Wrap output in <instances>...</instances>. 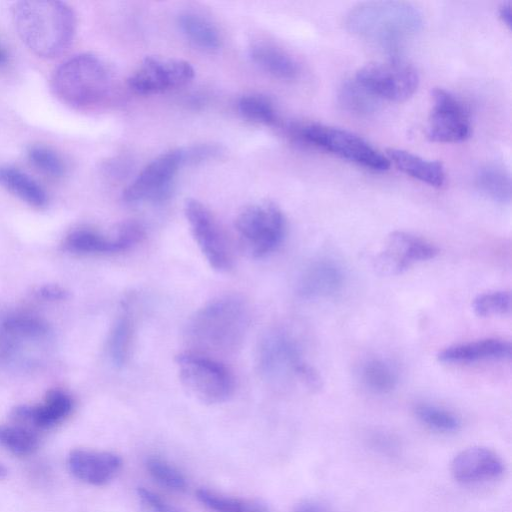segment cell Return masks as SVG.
I'll list each match as a JSON object with an SVG mask.
<instances>
[{"label": "cell", "mask_w": 512, "mask_h": 512, "mask_svg": "<svg viewBox=\"0 0 512 512\" xmlns=\"http://www.w3.org/2000/svg\"><path fill=\"white\" fill-rule=\"evenodd\" d=\"M340 105L348 112L368 115L376 110L377 99L354 80L346 81L339 90Z\"/></svg>", "instance_id": "f546056e"}, {"label": "cell", "mask_w": 512, "mask_h": 512, "mask_svg": "<svg viewBox=\"0 0 512 512\" xmlns=\"http://www.w3.org/2000/svg\"><path fill=\"white\" fill-rule=\"evenodd\" d=\"M475 185L483 195L495 202L507 203L511 199V177L500 165L481 167L475 175Z\"/></svg>", "instance_id": "4316f807"}, {"label": "cell", "mask_w": 512, "mask_h": 512, "mask_svg": "<svg viewBox=\"0 0 512 512\" xmlns=\"http://www.w3.org/2000/svg\"><path fill=\"white\" fill-rule=\"evenodd\" d=\"M345 25L358 38L395 53L421 30L423 16L407 2L369 1L353 7Z\"/></svg>", "instance_id": "3957f363"}, {"label": "cell", "mask_w": 512, "mask_h": 512, "mask_svg": "<svg viewBox=\"0 0 512 512\" xmlns=\"http://www.w3.org/2000/svg\"><path fill=\"white\" fill-rule=\"evenodd\" d=\"M249 56L259 68L279 79H294L300 71L296 60L274 44L255 43L249 48Z\"/></svg>", "instance_id": "7402d4cb"}, {"label": "cell", "mask_w": 512, "mask_h": 512, "mask_svg": "<svg viewBox=\"0 0 512 512\" xmlns=\"http://www.w3.org/2000/svg\"><path fill=\"white\" fill-rule=\"evenodd\" d=\"M35 294L42 299L50 300V301H59V300H65L69 296V292L57 285V284H46L43 286H40L36 291Z\"/></svg>", "instance_id": "74e56055"}, {"label": "cell", "mask_w": 512, "mask_h": 512, "mask_svg": "<svg viewBox=\"0 0 512 512\" xmlns=\"http://www.w3.org/2000/svg\"><path fill=\"white\" fill-rule=\"evenodd\" d=\"M471 134V120L466 105L451 92L436 88L432 92V107L427 136L441 143L466 140Z\"/></svg>", "instance_id": "4fadbf2b"}, {"label": "cell", "mask_w": 512, "mask_h": 512, "mask_svg": "<svg viewBox=\"0 0 512 512\" xmlns=\"http://www.w3.org/2000/svg\"><path fill=\"white\" fill-rule=\"evenodd\" d=\"M185 164L182 149L167 151L148 163L124 189L123 200L136 204L162 201L171 190V183L179 168Z\"/></svg>", "instance_id": "30bf717a"}, {"label": "cell", "mask_w": 512, "mask_h": 512, "mask_svg": "<svg viewBox=\"0 0 512 512\" xmlns=\"http://www.w3.org/2000/svg\"><path fill=\"white\" fill-rule=\"evenodd\" d=\"M145 466L149 475L166 489L175 492H184L187 489L184 474L165 459L150 456L146 459Z\"/></svg>", "instance_id": "1f68e13d"}, {"label": "cell", "mask_w": 512, "mask_h": 512, "mask_svg": "<svg viewBox=\"0 0 512 512\" xmlns=\"http://www.w3.org/2000/svg\"><path fill=\"white\" fill-rule=\"evenodd\" d=\"M12 18L23 44L33 54L44 59H53L63 54L76 33V14L62 1L15 2Z\"/></svg>", "instance_id": "6da1fadb"}, {"label": "cell", "mask_w": 512, "mask_h": 512, "mask_svg": "<svg viewBox=\"0 0 512 512\" xmlns=\"http://www.w3.org/2000/svg\"><path fill=\"white\" fill-rule=\"evenodd\" d=\"M198 501L213 512H272L264 501L218 493L207 488L196 491Z\"/></svg>", "instance_id": "484cf974"}, {"label": "cell", "mask_w": 512, "mask_h": 512, "mask_svg": "<svg viewBox=\"0 0 512 512\" xmlns=\"http://www.w3.org/2000/svg\"><path fill=\"white\" fill-rule=\"evenodd\" d=\"M67 465L72 475L82 482L103 486L118 475L123 461L114 452L77 448L69 453Z\"/></svg>", "instance_id": "e0dca14e"}, {"label": "cell", "mask_w": 512, "mask_h": 512, "mask_svg": "<svg viewBox=\"0 0 512 512\" xmlns=\"http://www.w3.org/2000/svg\"><path fill=\"white\" fill-rule=\"evenodd\" d=\"M71 397L61 390L47 393L43 404L38 406L20 405L11 412L16 424L33 431L49 429L62 422L72 411Z\"/></svg>", "instance_id": "ac0fdd59"}, {"label": "cell", "mask_w": 512, "mask_h": 512, "mask_svg": "<svg viewBox=\"0 0 512 512\" xmlns=\"http://www.w3.org/2000/svg\"><path fill=\"white\" fill-rule=\"evenodd\" d=\"M510 356V342L499 338H487L446 347L438 353L437 359L443 363H470L506 359Z\"/></svg>", "instance_id": "ffe728a7"}, {"label": "cell", "mask_w": 512, "mask_h": 512, "mask_svg": "<svg viewBox=\"0 0 512 512\" xmlns=\"http://www.w3.org/2000/svg\"><path fill=\"white\" fill-rule=\"evenodd\" d=\"M360 379L372 392H391L398 383V374L393 365L385 359L373 357L360 366Z\"/></svg>", "instance_id": "83f0119b"}, {"label": "cell", "mask_w": 512, "mask_h": 512, "mask_svg": "<svg viewBox=\"0 0 512 512\" xmlns=\"http://www.w3.org/2000/svg\"><path fill=\"white\" fill-rule=\"evenodd\" d=\"M8 62V54L5 48L0 44V66L6 65Z\"/></svg>", "instance_id": "60d3db41"}, {"label": "cell", "mask_w": 512, "mask_h": 512, "mask_svg": "<svg viewBox=\"0 0 512 512\" xmlns=\"http://www.w3.org/2000/svg\"><path fill=\"white\" fill-rule=\"evenodd\" d=\"M194 74V68L185 60L148 56L131 73L128 85L138 94L151 95L184 86Z\"/></svg>", "instance_id": "7c38bea8"}, {"label": "cell", "mask_w": 512, "mask_h": 512, "mask_svg": "<svg viewBox=\"0 0 512 512\" xmlns=\"http://www.w3.org/2000/svg\"><path fill=\"white\" fill-rule=\"evenodd\" d=\"M2 331L14 338L39 339L47 335V324L34 316L15 315L2 322Z\"/></svg>", "instance_id": "836d02e7"}, {"label": "cell", "mask_w": 512, "mask_h": 512, "mask_svg": "<svg viewBox=\"0 0 512 512\" xmlns=\"http://www.w3.org/2000/svg\"><path fill=\"white\" fill-rule=\"evenodd\" d=\"M389 162L406 175L432 187H442L446 182L443 165L438 161L424 159L412 152L389 148L386 151Z\"/></svg>", "instance_id": "44dd1931"}, {"label": "cell", "mask_w": 512, "mask_h": 512, "mask_svg": "<svg viewBox=\"0 0 512 512\" xmlns=\"http://www.w3.org/2000/svg\"><path fill=\"white\" fill-rule=\"evenodd\" d=\"M235 229L243 250L253 258H261L280 245L286 221L277 205L264 201L245 207L236 217Z\"/></svg>", "instance_id": "ba28073f"}, {"label": "cell", "mask_w": 512, "mask_h": 512, "mask_svg": "<svg viewBox=\"0 0 512 512\" xmlns=\"http://www.w3.org/2000/svg\"><path fill=\"white\" fill-rule=\"evenodd\" d=\"M184 214L192 235L209 265L218 272L232 267V255L226 238L217 221L204 204L187 199Z\"/></svg>", "instance_id": "8fae6325"}, {"label": "cell", "mask_w": 512, "mask_h": 512, "mask_svg": "<svg viewBox=\"0 0 512 512\" xmlns=\"http://www.w3.org/2000/svg\"><path fill=\"white\" fill-rule=\"evenodd\" d=\"M238 110L245 119L258 124L271 125L277 119L273 103L262 95L250 94L241 97Z\"/></svg>", "instance_id": "d6a6232c"}, {"label": "cell", "mask_w": 512, "mask_h": 512, "mask_svg": "<svg viewBox=\"0 0 512 512\" xmlns=\"http://www.w3.org/2000/svg\"><path fill=\"white\" fill-rule=\"evenodd\" d=\"M419 421L428 428L441 433H453L459 430L461 421L453 412L429 403L415 407Z\"/></svg>", "instance_id": "4dcf8cb0"}, {"label": "cell", "mask_w": 512, "mask_h": 512, "mask_svg": "<svg viewBox=\"0 0 512 512\" xmlns=\"http://www.w3.org/2000/svg\"><path fill=\"white\" fill-rule=\"evenodd\" d=\"M178 25L184 36L203 50L214 51L221 45L218 29L200 13L195 11L182 12L178 16Z\"/></svg>", "instance_id": "d4e9b609"}, {"label": "cell", "mask_w": 512, "mask_h": 512, "mask_svg": "<svg viewBox=\"0 0 512 512\" xmlns=\"http://www.w3.org/2000/svg\"><path fill=\"white\" fill-rule=\"evenodd\" d=\"M135 334V318L131 303L125 301L109 333L107 350L112 363L122 367L130 358Z\"/></svg>", "instance_id": "cb8c5ba5"}, {"label": "cell", "mask_w": 512, "mask_h": 512, "mask_svg": "<svg viewBox=\"0 0 512 512\" xmlns=\"http://www.w3.org/2000/svg\"><path fill=\"white\" fill-rule=\"evenodd\" d=\"M144 237V228L134 220L119 224L112 235H103L92 229L72 231L64 241L70 252L81 254H110L131 249Z\"/></svg>", "instance_id": "9a60e30c"}, {"label": "cell", "mask_w": 512, "mask_h": 512, "mask_svg": "<svg viewBox=\"0 0 512 512\" xmlns=\"http://www.w3.org/2000/svg\"><path fill=\"white\" fill-rule=\"evenodd\" d=\"M355 81L377 100L404 101L416 91L418 73L410 64L396 58L362 66Z\"/></svg>", "instance_id": "9c48e42d"}, {"label": "cell", "mask_w": 512, "mask_h": 512, "mask_svg": "<svg viewBox=\"0 0 512 512\" xmlns=\"http://www.w3.org/2000/svg\"><path fill=\"white\" fill-rule=\"evenodd\" d=\"M453 478L463 485L495 481L505 473V463L494 450L473 446L460 451L451 461Z\"/></svg>", "instance_id": "2e32d148"}, {"label": "cell", "mask_w": 512, "mask_h": 512, "mask_svg": "<svg viewBox=\"0 0 512 512\" xmlns=\"http://www.w3.org/2000/svg\"><path fill=\"white\" fill-rule=\"evenodd\" d=\"M344 281L342 268L331 259L321 258L304 269L298 281V292L306 298L329 297L342 289Z\"/></svg>", "instance_id": "d6986e66"}, {"label": "cell", "mask_w": 512, "mask_h": 512, "mask_svg": "<svg viewBox=\"0 0 512 512\" xmlns=\"http://www.w3.org/2000/svg\"><path fill=\"white\" fill-rule=\"evenodd\" d=\"M114 89L108 65L90 53L75 55L61 63L51 77L54 96L66 106L80 111L106 104Z\"/></svg>", "instance_id": "277c9868"}, {"label": "cell", "mask_w": 512, "mask_h": 512, "mask_svg": "<svg viewBox=\"0 0 512 512\" xmlns=\"http://www.w3.org/2000/svg\"><path fill=\"white\" fill-rule=\"evenodd\" d=\"M437 254L438 249L427 240L408 232L394 231L375 257L374 267L382 275H398Z\"/></svg>", "instance_id": "5bb4252c"}, {"label": "cell", "mask_w": 512, "mask_h": 512, "mask_svg": "<svg viewBox=\"0 0 512 512\" xmlns=\"http://www.w3.org/2000/svg\"><path fill=\"white\" fill-rule=\"evenodd\" d=\"M292 512H332L323 502L315 499H308L300 502Z\"/></svg>", "instance_id": "f35d334b"}, {"label": "cell", "mask_w": 512, "mask_h": 512, "mask_svg": "<svg viewBox=\"0 0 512 512\" xmlns=\"http://www.w3.org/2000/svg\"><path fill=\"white\" fill-rule=\"evenodd\" d=\"M0 445L14 455L27 456L39 446L38 433L16 423L0 425Z\"/></svg>", "instance_id": "f1b7e54d"}, {"label": "cell", "mask_w": 512, "mask_h": 512, "mask_svg": "<svg viewBox=\"0 0 512 512\" xmlns=\"http://www.w3.org/2000/svg\"><path fill=\"white\" fill-rule=\"evenodd\" d=\"M140 512H182L158 494L144 487L137 489Z\"/></svg>", "instance_id": "8d00e7d4"}, {"label": "cell", "mask_w": 512, "mask_h": 512, "mask_svg": "<svg viewBox=\"0 0 512 512\" xmlns=\"http://www.w3.org/2000/svg\"><path fill=\"white\" fill-rule=\"evenodd\" d=\"M250 323L246 300L235 294L219 296L189 319L185 335L192 351L229 353L243 342Z\"/></svg>", "instance_id": "7a4b0ae2"}, {"label": "cell", "mask_w": 512, "mask_h": 512, "mask_svg": "<svg viewBox=\"0 0 512 512\" xmlns=\"http://www.w3.org/2000/svg\"><path fill=\"white\" fill-rule=\"evenodd\" d=\"M256 365L261 378L277 387L296 382L311 389L320 386V377L303 359L295 338L281 328L270 329L262 335Z\"/></svg>", "instance_id": "5b68a950"}, {"label": "cell", "mask_w": 512, "mask_h": 512, "mask_svg": "<svg viewBox=\"0 0 512 512\" xmlns=\"http://www.w3.org/2000/svg\"><path fill=\"white\" fill-rule=\"evenodd\" d=\"M472 308L480 317L506 315L511 310V295L507 291L482 293L473 300Z\"/></svg>", "instance_id": "d590c367"}, {"label": "cell", "mask_w": 512, "mask_h": 512, "mask_svg": "<svg viewBox=\"0 0 512 512\" xmlns=\"http://www.w3.org/2000/svg\"><path fill=\"white\" fill-rule=\"evenodd\" d=\"M7 475L6 468L0 463V479L4 478Z\"/></svg>", "instance_id": "b9f144b4"}, {"label": "cell", "mask_w": 512, "mask_h": 512, "mask_svg": "<svg viewBox=\"0 0 512 512\" xmlns=\"http://www.w3.org/2000/svg\"><path fill=\"white\" fill-rule=\"evenodd\" d=\"M179 379L188 392L205 404L227 401L234 393L232 373L209 355L187 351L175 358Z\"/></svg>", "instance_id": "52a82bcc"}, {"label": "cell", "mask_w": 512, "mask_h": 512, "mask_svg": "<svg viewBox=\"0 0 512 512\" xmlns=\"http://www.w3.org/2000/svg\"><path fill=\"white\" fill-rule=\"evenodd\" d=\"M498 15L500 20L504 25H506L509 29H511L512 25V11H511V2H504L501 4L498 10Z\"/></svg>", "instance_id": "ab89813d"}, {"label": "cell", "mask_w": 512, "mask_h": 512, "mask_svg": "<svg viewBox=\"0 0 512 512\" xmlns=\"http://www.w3.org/2000/svg\"><path fill=\"white\" fill-rule=\"evenodd\" d=\"M0 185L32 207L43 208L48 203L46 191L42 186L15 166L0 165Z\"/></svg>", "instance_id": "603a6c76"}, {"label": "cell", "mask_w": 512, "mask_h": 512, "mask_svg": "<svg viewBox=\"0 0 512 512\" xmlns=\"http://www.w3.org/2000/svg\"><path fill=\"white\" fill-rule=\"evenodd\" d=\"M299 141L326 151L366 169L382 172L390 167L386 155L353 132L321 123H304L291 127Z\"/></svg>", "instance_id": "8992f818"}, {"label": "cell", "mask_w": 512, "mask_h": 512, "mask_svg": "<svg viewBox=\"0 0 512 512\" xmlns=\"http://www.w3.org/2000/svg\"><path fill=\"white\" fill-rule=\"evenodd\" d=\"M29 162L42 173L60 177L65 173V164L58 153L45 145H31L27 149Z\"/></svg>", "instance_id": "e575fe53"}]
</instances>
